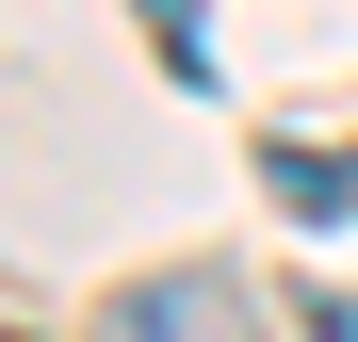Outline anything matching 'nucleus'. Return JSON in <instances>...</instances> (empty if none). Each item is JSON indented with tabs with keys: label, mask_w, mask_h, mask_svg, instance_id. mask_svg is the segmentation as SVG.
Wrapping results in <instances>:
<instances>
[{
	"label": "nucleus",
	"mask_w": 358,
	"mask_h": 342,
	"mask_svg": "<svg viewBox=\"0 0 358 342\" xmlns=\"http://www.w3.org/2000/svg\"><path fill=\"white\" fill-rule=\"evenodd\" d=\"M277 212L342 228V212H358V163H326V147H277Z\"/></svg>",
	"instance_id": "nucleus-2"
},
{
	"label": "nucleus",
	"mask_w": 358,
	"mask_h": 342,
	"mask_svg": "<svg viewBox=\"0 0 358 342\" xmlns=\"http://www.w3.org/2000/svg\"><path fill=\"white\" fill-rule=\"evenodd\" d=\"M0 342H17V326H0Z\"/></svg>",
	"instance_id": "nucleus-5"
},
{
	"label": "nucleus",
	"mask_w": 358,
	"mask_h": 342,
	"mask_svg": "<svg viewBox=\"0 0 358 342\" xmlns=\"http://www.w3.org/2000/svg\"><path fill=\"white\" fill-rule=\"evenodd\" d=\"M114 326L131 342H261V277H147Z\"/></svg>",
	"instance_id": "nucleus-1"
},
{
	"label": "nucleus",
	"mask_w": 358,
	"mask_h": 342,
	"mask_svg": "<svg viewBox=\"0 0 358 342\" xmlns=\"http://www.w3.org/2000/svg\"><path fill=\"white\" fill-rule=\"evenodd\" d=\"M147 49H163V82H212V33H196V0H147Z\"/></svg>",
	"instance_id": "nucleus-3"
},
{
	"label": "nucleus",
	"mask_w": 358,
	"mask_h": 342,
	"mask_svg": "<svg viewBox=\"0 0 358 342\" xmlns=\"http://www.w3.org/2000/svg\"><path fill=\"white\" fill-rule=\"evenodd\" d=\"M310 342H358V294H310Z\"/></svg>",
	"instance_id": "nucleus-4"
}]
</instances>
